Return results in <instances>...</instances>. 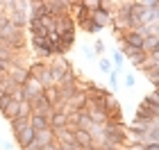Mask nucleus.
<instances>
[{
	"label": "nucleus",
	"mask_w": 159,
	"mask_h": 150,
	"mask_svg": "<svg viewBox=\"0 0 159 150\" xmlns=\"http://www.w3.org/2000/svg\"><path fill=\"white\" fill-rule=\"evenodd\" d=\"M141 150H159V143H143Z\"/></svg>",
	"instance_id": "nucleus-31"
},
{
	"label": "nucleus",
	"mask_w": 159,
	"mask_h": 150,
	"mask_svg": "<svg viewBox=\"0 0 159 150\" xmlns=\"http://www.w3.org/2000/svg\"><path fill=\"white\" fill-rule=\"evenodd\" d=\"M91 50H93V55H105V41H96Z\"/></svg>",
	"instance_id": "nucleus-28"
},
{
	"label": "nucleus",
	"mask_w": 159,
	"mask_h": 150,
	"mask_svg": "<svg viewBox=\"0 0 159 150\" xmlns=\"http://www.w3.org/2000/svg\"><path fill=\"white\" fill-rule=\"evenodd\" d=\"M48 66H50V75H52V82L57 84V82L61 80V75L66 73L68 68H73V64H70L66 57H55L52 64H48Z\"/></svg>",
	"instance_id": "nucleus-3"
},
{
	"label": "nucleus",
	"mask_w": 159,
	"mask_h": 150,
	"mask_svg": "<svg viewBox=\"0 0 159 150\" xmlns=\"http://www.w3.org/2000/svg\"><path fill=\"white\" fill-rule=\"evenodd\" d=\"M7 75H9V80L16 84V87H23V82L27 80V68H11Z\"/></svg>",
	"instance_id": "nucleus-13"
},
{
	"label": "nucleus",
	"mask_w": 159,
	"mask_h": 150,
	"mask_svg": "<svg viewBox=\"0 0 159 150\" xmlns=\"http://www.w3.org/2000/svg\"><path fill=\"white\" fill-rule=\"evenodd\" d=\"M89 118H91V123L98 125V127H102V125L107 123V114H105L102 109H91V111H89Z\"/></svg>",
	"instance_id": "nucleus-19"
},
{
	"label": "nucleus",
	"mask_w": 159,
	"mask_h": 150,
	"mask_svg": "<svg viewBox=\"0 0 159 150\" xmlns=\"http://www.w3.org/2000/svg\"><path fill=\"white\" fill-rule=\"evenodd\" d=\"M134 84H136V80H134V75H132V73H125V87H127V89H132Z\"/></svg>",
	"instance_id": "nucleus-29"
},
{
	"label": "nucleus",
	"mask_w": 159,
	"mask_h": 150,
	"mask_svg": "<svg viewBox=\"0 0 159 150\" xmlns=\"http://www.w3.org/2000/svg\"><path fill=\"white\" fill-rule=\"evenodd\" d=\"M118 75H120V70H111V73H109V87L111 89L118 87Z\"/></svg>",
	"instance_id": "nucleus-27"
},
{
	"label": "nucleus",
	"mask_w": 159,
	"mask_h": 150,
	"mask_svg": "<svg viewBox=\"0 0 159 150\" xmlns=\"http://www.w3.org/2000/svg\"><path fill=\"white\" fill-rule=\"evenodd\" d=\"M98 150H120V148H116V146H109V143H102Z\"/></svg>",
	"instance_id": "nucleus-32"
},
{
	"label": "nucleus",
	"mask_w": 159,
	"mask_h": 150,
	"mask_svg": "<svg viewBox=\"0 0 159 150\" xmlns=\"http://www.w3.org/2000/svg\"><path fill=\"white\" fill-rule=\"evenodd\" d=\"M46 7H48V16L68 14V0H46Z\"/></svg>",
	"instance_id": "nucleus-7"
},
{
	"label": "nucleus",
	"mask_w": 159,
	"mask_h": 150,
	"mask_svg": "<svg viewBox=\"0 0 159 150\" xmlns=\"http://www.w3.org/2000/svg\"><path fill=\"white\" fill-rule=\"evenodd\" d=\"M141 105H146V107H150V109H157V111H159V93L152 89V93L143 98V102H141Z\"/></svg>",
	"instance_id": "nucleus-22"
},
{
	"label": "nucleus",
	"mask_w": 159,
	"mask_h": 150,
	"mask_svg": "<svg viewBox=\"0 0 159 150\" xmlns=\"http://www.w3.org/2000/svg\"><path fill=\"white\" fill-rule=\"evenodd\" d=\"M143 52H146L148 57L150 55H159V34H152V37H146L143 39Z\"/></svg>",
	"instance_id": "nucleus-9"
},
{
	"label": "nucleus",
	"mask_w": 159,
	"mask_h": 150,
	"mask_svg": "<svg viewBox=\"0 0 159 150\" xmlns=\"http://www.w3.org/2000/svg\"><path fill=\"white\" fill-rule=\"evenodd\" d=\"M120 55L127 57V59L132 61V66H136V68H141L143 64H146V59H148V55L143 52V50H139V48H129V46H120Z\"/></svg>",
	"instance_id": "nucleus-4"
},
{
	"label": "nucleus",
	"mask_w": 159,
	"mask_h": 150,
	"mask_svg": "<svg viewBox=\"0 0 159 150\" xmlns=\"http://www.w3.org/2000/svg\"><path fill=\"white\" fill-rule=\"evenodd\" d=\"M0 77H2V75H0Z\"/></svg>",
	"instance_id": "nucleus-36"
},
{
	"label": "nucleus",
	"mask_w": 159,
	"mask_h": 150,
	"mask_svg": "<svg viewBox=\"0 0 159 150\" xmlns=\"http://www.w3.org/2000/svg\"><path fill=\"white\" fill-rule=\"evenodd\" d=\"M32 139H34V130H32L30 125H27V127H25L23 132H18V134H16V143L20 146V150H23V148H25L27 143H30Z\"/></svg>",
	"instance_id": "nucleus-15"
},
{
	"label": "nucleus",
	"mask_w": 159,
	"mask_h": 150,
	"mask_svg": "<svg viewBox=\"0 0 159 150\" xmlns=\"http://www.w3.org/2000/svg\"><path fill=\"white\" fill-rule=\"evenodd\" d=\"M43 100L50 105V107H55L57 105V100H59V91H57V87H48V89H43Z\"/></svg>",
	"instance_id": "nucleus-17"
},
{
	"label": "nucleus",
	"mask_w": 159,
	"mask_h": 150,
	"mask_svg": "<svg viewBox=\"0 0 159 150\" xmlns=\"http://www.w3.org/2000/svg\"><path fill=\"white\" fill-rule=\"evenodd\" d=\"M16 89H18V87H16V84H14V82L9 80V75H7V73H5L2 77H0V91H2L5 96H11Z\"/></svg>",
	"instance_id": "nucleus-18"
},
{
	"label": "nucleus",
	"mask_w": 159,
	"mask_h": 150,
	"mask_svg": "<svg viewBox=\"0 0 159 150\" xmlns=\"http://www.w3.org/2000/svg\"><path fill=\"white\" fill-rule=\"evenodd\" d=\"M98 68L102 70V73H107V75H109L111 70H114V64H111V59H109V57H102V59L98 61Z\"/></svg>",
	"instance_id": "nucleus-26"
},
{
	"label": "nucleus",
	"mask_w": 159,
	"mask_h": 150,
	"mask_svg": "<svg viewBox=\"0 0 159 150\" xmlns=\"http://www.w3.org/2000/svg\"><path fill=\"white\" fill-rule=\"evenodd\" d=\"M27 9H30L27 20H39L43 16H48V7H46V2H41V0H30V2H27Z\"/></svg>",
	"instance_id": "nucleus-5"
},
{
	"label": "nucleus",
	"mask_w": 159,
	"mask_h": 150,
	"mask_svg": "<svg viewBox=\"0 0 159 150\" xmlns=\"http://www.w3.org/2000/svg\"><path fill=\"white\" fill-rule=\"evenodd\" d=\"M30 46L34 50V55L41 59H48V57H52V52H50V41L48 37H30Z\"/></svg>",
	"instance_id": "nucleus-2"
},
{
	"label": "nucleus",
	"mask_w": 159,
	"mask_h": 150,
	"mask_svg": "<svg viewBox=\"0 0 159 150\" xmlns=\"http://www.w3.org/2000/svg\"><path fill=\"white\" fill-rule=\"evenodd\" d=\"M30 127L34 132H41V130H48L50 127V120L46 116H39V114H32L30 116Z\"/></svg>",
	"instance_id": "nucleus-12"
},
{
	"label": "nucleus",
	"mask_w": 159,
	"mask_h": 150,
	"mask_svg": "<svg viewBox=\"0 0 159 150\" xmlns=\"http://www.w3.org/2000/svg\"><path fill=\"white\" fill-rule=\"evenodd\" d=\"M134 120H141V123H152V120H159V111H157V109H150V107H146V105H139Z\"/></svg>",
	"instance_id": "nucleus-6"
},
{
	"label": "nucleus",
	"mask_w": 159,
	"mask_h": 150,
	"mask_svg": "<svg viewBox=\"0 0 159 150\" xmlns=\"http://www.w3.org/2000/svg\"><path fill=\"white\" fill-rule=\"evenodd\" d=\"M120 109H123V107H120V102H118L114 96L107 98V102H105V114H107V116H109V114H114V111H120Z\"/></svg>",
	"instance_id": "nucleus-24"
},
{
	"label": "nucleus",
	"mask_w": 159,
	"mask_h": 150,
	"mask_svg": "<svg viewBox=\"0 0 159 150\" xmlns=\"http://www.w3.org/2000/svg\"><path fill=\"white\" fill-rule=\"evenodd\" d=\"M20 91H23V100L32 102V100H37V98L43 93V87L39 84V80H37V77H30V75H27V80L23 82Z\"/></svg>",
	"instance_id": "nucleus-1"
},
{
	"label": "nucleus",
	"mask_w": 159,
	"mask_h": 150,
	"mask_svg": "<svg viewBox=\"0 0 159 150\" xmlns=\"http://www.w3.org/2000/svg\"><path fill=\"white\" fill-rule=\"evenodd\" d=\"M59 43H61V48L68 52V50L73 48V43H75V30H73V32H64V34H59Z\"/></svg>",
	"instance_id": "nucleus-20"
},
{
	"label": "nucleus",
	"mask_w": 159,
	"mask_h": 150,
	"mask_svg": "<svg viewBox=\"0 0 159 150\" xmlns=\"http://www.w3.org/2000/svg\"><path fill=\"white\" fill-rule=\"evenodd\" d=\"M80 27H82L84 32H89V34H98L100 30H102V27H100L96 20H91V16L86 18V20H82V23H80Z\"/></svg>",
	"instance_id": "nucleus-21"
},
{
	"label": "nucleus",
	"mask_w": 159,
	"mask_h": 150,
	"mask_svg": "<svg viewBox=\"0 0 159 150\" xmlns=\"http://www.w3.org/2000/svg\"><path fill=\"white\" fill-rule=\"evenodd\" d=\"M123 46H129V48H143V37H141V34L139 32H134V30H129V32H125V34H123Z\"/></svg>",
	"instance_id": "nucleus-8"
},
{
	"label": "nucleus",
	"mask_w": 159,
	"mask_h": 150,
	"mask_svg": "<svg viewBox=\"0 0 159 150\" xmlns=\"http://www.w3.org/2000/svg\"><path fill=\"white\" fill-rule=\"evenodd\" d=\"M86 150H98V146H91V148H86Z\"/></svg>",
	"instance_id": "nucleus-34"
},
{
	"label": "nucleus",
	"mask_w": 159,
	"mask_h": 150,
	"mask_svg": "<svg viewBox=\"0 0 159 150\" xmlns=\"http://www.w3.org/2000/svg\"><path fill=\"white\" fill-rule=\"evenodd\" d=\"M32 116V105L27 102V100H23V102L18 105V114H16V118H23V120H27Z\"/></svg>",
	"instance_id": "nucleus-23"
},
{
	"label": "nucleus",
	"mask_w": 159,
	"mask_h": 150,
	"mask_svg": "<svg viewBox=\"0 0 159 150\" xmlns=\"http://www.w3.org/2000/svg\"><path fill=\"white\" fill-rule=\"evenodd\" d=\"M2 96H5V93H2V91H0V98H2Z\"/></svg>",
	"instance_id": "nucleus-35"
},
{
	"label": "nucleus",
	"mask_w": 159,
	"mask_h": 150,
	"mask_svg": "<svg viewBox=\"0 0 159 150\" xmlns=\"http://www.w3.org/2000/svg\"><path fill=\"white\" fill-rule=\"evenodd\" d=\"M82 55L86 57V59H93V57H96V55H93V50H91L89 46H84V48H82Z\"/></svg>",
	"instance_id": "nucleus-30"
},
{
	"label": "nucleus",
	"mask_w": 159,
	"mask_h": 150,
	"mask_svg": "<svg viewBox=\"0 0 159 150\" xmlns=\"http://www.w3.org/2000/svg\"><path fill=\"white\" fill-rule=\"evenodd\" d=\"M18 105H20V102H16V100H11V98H9V102H7V105H5V109H2V118L14 120V118H16V114H18Z\"/></svg>",
	"instance_id": "nucleus-16"
},
{
	"label": "nucleus",
	"mask_w": 159,
	"mask_h": 150,
	"mask_svg": "<svg viewBox=\"0 0 159 150\" xmlns=\"http://www.w3.org/2000/svg\"><path fill=\"white\" fill-rule=\"evenodd\" d=\"M9 125H11V132H14V137H16L18 132H23L27 125H30V118L27 120H23V118H14V120H9Z\"/></svg>",
	"instance_id": "nucleus-25"
},
{
	"label": "nucleus",
	"mask_w": 159,
	"mask_h": 150,
	"mask_svg": "<svg viewBox=\"0 0 159 150\" xmlns=\"http://www.w3.org/2000/svg\"><path fill=\"white\" fill-rule=\"evenodd\" d=\"M27 32H30V37H48V27H43L41 18L39 20H27Z\"/></svg>",
	"instance_id": "nucleus-11"
},
{
	"label": "nucleus",
	"mask_w": 159,
	"mask_h": 150,
	"mask_svg": "<svg viewBox=\"0 0 159 150\" xmlns=\"http://www.w3.org/2000/svg\"><path fill=\"white\" fill-rule=\"evenodd\" d=\"M66 125H68V116L61 114V111H55L52 118H50V130H61V127H66Z\"/></svg>",
	"instance_id": "nucleus-14"
},
{
	"label": "nucleus",
	"mask_w": 159,
	"mask_h": 150,
	"mask_svg": "<svg viewBox=\"0 0 159 150\" xmlns=\"http://www.w3.org/2000/svg\"><path fill=\"white\" fill-rule=\"evenodd\" d=\"M34 141H37V146L39 148H46V146H50L55 141V132L50 130H41V132H34Z\"/></svg>",
	"instance_id": "nucleus-10"
},
{
	"label": "nucleus",
	"mask_w": 159,
	"mask_h": 150,
	"mask_svg": "<svg viewBox=\"0 0 159 150\" xmlns=\"http://www.w3.org/2000/svg\"><path fill=\"white\" fill-rule=\"evenodd\" d=\"M2 150H14V146H11V143H5V146H2Z\"/></svg>",
	"instance_id": "nucleus-33"
}]
</instances>
